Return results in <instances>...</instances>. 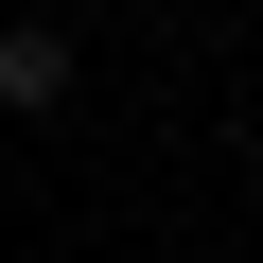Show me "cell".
Masks as SVG:
<instances>
[{
    "label": "cell",
    "instance_id": "cell-1",
    "mask_svg": "<svg viewBox=\"0 0 263 263\" xmlns=\"http://www.w3.org/2000/svg\"><path fill=\"white\" fill-rule=\"evenodd\" d=\"M70 70H88V53H70V18H0V105H18V123H53V105H70Z\"/></svg>",
    "mask_w": 263,
    "mask_h": 263
}]
</instances>
